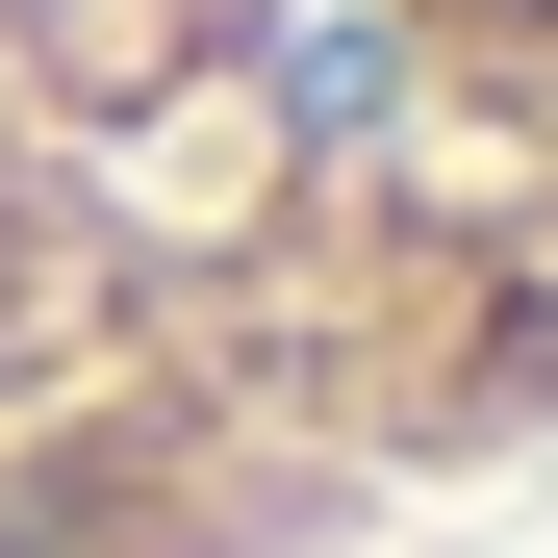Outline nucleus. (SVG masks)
<instances>
[{
	"instance_id": "obj_1",
	"label": "nucleus",
	"mask_w": 558,
	"mask_h": 558,
	"mask_svg": "<svg viewBox=\"0 0 558 558\" xmlns=\"http://www.w3.org/2000/svg\"><path fill=\"white\" fill-rule=\"evenodd\" d=\"M508 51L558 0H0V558H305L558 432V229L457 178Z\"/></svg>"
}]
</instances>
